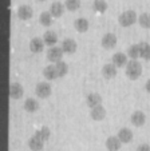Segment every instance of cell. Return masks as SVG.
<instances>
[{
  "instance_id": "cell-9",
  "label": "cell",
  "mask_w": 150,
  "mask_h": 151,
  "mask_svg": "<svg viewBox=\"0 0 150 151\" xmlns=\"http://www.w3.org/2000/svg\"><path fill=\"white\" fill-rule=\"evenodd\" d=\"M86 103L90 109H94V107H98V106L102 104V96L96 92H91L86 96Z\"/></svg>"
},
{
  "instance_id": "cell-18",
  "label": "cell",
  "mask_w": 150,
  "mask_h": 151,
  "mask_svg": "<svg viewBox=\"0 0 150 151\" xmlns=\"http://www.w3.org/2000/svg\"><path fill=\"white\" fill-rule=\"evenodd\" d=\"M74 27H75V29L79 34H85V32H87L90 23H88V20L85 19V17H79V19H77L74 22Z\"/></svg>"
},
{
  "instance_id": "cell-24",
  "label": "cell",
  "mask_w": 150,
  "mask_h": 151,
  "mask_svg": "<svg viewBox=\"0 0 150 151\" xmlns=\"http://www.w3.org/2000/svg\"><path fill=\"white\" fill-rule=\"evenodd\" d=\"M43 75H44V78L47 80H55L58 79V72L57 70H55V66H47L44 70H43Z\"/></svg>"
},
{
  "instance_id": "cell-16",
  "label": "cell",
  "mask_w": 150,
  "mask_h": 151,
  "mask_svg": "<svg viewBox=\"0 0 150 151\" xmlns=\"http://www.w3.org/2000/svg\"><path fill=\"white\" fill-rule=\"evenodd\" d=\"M90 116L93 118L94 120H103L106 118V110L102 104L98 106V107H94L90 111Z\"/></svg>"
},
{
  "instance_id": "cell-28",
  "label": "cell",
  "mask_w": 150,
  "mask_h": 151,
  "mask_svg": "<svg viewBox=\"0 0 150 151\" xmlns=\"http://www.w3.org/2000/svg\"><path fill=\"white\" fill-rule=\"evenodd\" d=\"M138 23L142 28H150V14H141L138 16Z\"/></svg>"
},
{
  "instance_id": "cell-27",
  "label": "cell",
  "mask_w": 150,
  "mask_h": 151,
  "mask_svg": "<svg viewBox=\"0 0 150 151\" xmlns=\"http://www.w3.org/2000/svg\"><path fill=\"white\" fill-rule=\"evenodd\" d=\"M93 8H94V11L103 14L107 9V3H106V0H94Z\"/></svg>"
},
{
  "instance_id": "cell-11",
  "label": "cell",
  "mask_w": 150,
  "mask_h": 151,
  "mask_svg": "<svg viewBox=\"0 0 150 151\" xmlns=\"http://www.w3.org/2000/svg\"><path fill=\"white\" fill-rule=\"evenodd\" d=\"M24 94V90L19 83H11L9 84V96L11 99H20Z\"/></svg>"
},
{
  "instance_id": "cell-31",
  "label": "cell",
  "mask_w": 150,
  "mask_h": 151,
  "mask_svg": "<svg viewBox=\"0 0 150 151\" xmlns=\"http://www.w3.org/2000/svg\"><path fill=\"white\" fill-rule=\"evenodd\" d=\"M137 151H150V146L147 143H142L137 147Z\"/></svg>"
},
{
  "instance_id": "cell-13",
  "label": "cell",
  "mask_w": 150,
  "mask_h": 151,
  "mask_svg": "<svg viewBox=\"0 0 150 151\" xmlns=\"http://www.w3.org/2000/svg\"><path fill=\"white\" fill-rule=\"evenodd\" d=\"M32 8L30 6H27V4H23V6H20L19 8H17V17L22 20H28L32 17Z\"/></svg>"
},
{
  "instance_id": "cell-15",
  "label": "cell",
  "mask_w": 150,
  "mask_h": 151,
  "mask_svg": "<svg viewBox=\"0 0 150 151\" xmlns=\"http://www.w3.org/2000/svg\"><path fill=\"white\" fill-rule=\"evenodd\" d=\"M66 7H64V3H60V1H54L50 7V12H51L52 17H60L64 12Z\"/></svg>"
},
{
  "instance_id": "cell-30",
  "label": "cell",
  "mask_w": 150,
  "mask_h": 151,
  "mask_svg": "<svg viewBox=\"0 0 150 151\" xmlns=\"http://www.w3.org/2000/svg\"><path fill=\"white\" fill-rule=\"evenodd\" d=\"M50 128L48 127H42L40 130H38V131H35V135L36 137H39L40 139L43 140V142H46V140H48V138H50Z\"/></svg>"
},
{
  "instance_id": "cell-32",
  "label": "cell",
  "mask_w": 150,
  "mask_h": 151,
  "mask_svg": "<svg viewBox=\"0 0 150 151\" xmlns=\"http://www.w3.org/2000/svg\"><path fill=\"white\" fill-rule=\"evenodd\" d=\"M145 88H146V91L150 94V79L146 82V84H145Z\"/></svg>"
},
{
  "instance_id": "cell-7",
  "label": "cell",
  "mask_w": 150,
  "mask_h": 151,
  "mask_svg": "<svg viewBox=\"0 0 150 151\" xmlns=\"http://www.w3.org/2000/svg\"><path fill=\"white\" fill-rule=\"evenodd\" d=\"M111 63H113L115 67L121 68V67H126L128 64V55L123 54V52H117V54L113 55V59H111Z\"/></svg>"
},
{
  "instance_id": "cell-33",
  "label": "cell",
  "mask_w": 150,
  "mask_h": 151,
  "mask_svg": "<svg viewBox=\"0 0 150 151\" xmlns=\"http://www.w3.org/2000/svg\"><path fill=\"white\" fill-rule=\"evenodd\" d=\"M38 1H46V0H38Z\"/></svg>"
},
{
  "instance_id": "cell-3",
  "label": "cell",
  "mask_w": 150,
  "mask_h": 151,
  "mask_svg": "<svg viewBox=\"0 0 150 151\" xmlns=\"http://www.w3.org/2000/svg\"><path fill=\"white\" fill-rule=\"evenodd\" d=\"M51 92H52L51 86L46 82L38 83L36 87H35V94H36V96L40 98V99H47V98L51 95Z\"/></svg>"
},
{
  "instance_id": "cell-10",
  "label": "cell",
  "mask_w": 150,
  "mask_h": 151,
  "mask_svg": "<svg viewBox=\"0 0 150 151\" xmlns=\"http://www.w3.org/2000/svg\"><path fill=\"white\" fill-rule=\"evenodd\" d=\"M30 50L34 54H39L44 50V40L43 37H34V39L30 42Z\"/></svg>"
},
{
  "instance_id": "cell-12",
  "label": "cell",
  "mask_w": 150,
  "mask_h": 151,
  "mask_svg": "<svg viewBox=\"0 0 150 151\" xmlns=\"http://www.w3.org/2000/svg\"><path fill=\"white\" fill-rule=\"evenodd\" d=\"M117 137H118V139L121 140V143H130L131 140H133V132H131L130 128L123 127L118 131Z\"/></svg>"
},
{
  "instance_id": "cell-2",
  "label": "cell",
  "mask_w": 150,
  "mask_h": 151,
  "mask_svg": "<svg viewBox=\"0 0 150 151\" xmlns=\"http://www.w3.org/2000/svg\"><path fill=\"white\" fill-rule=\"evenodd\" d=\"M137 20H138V17H137L136 11H133V9H128V11L122 12V14L119 15L118 23L121 24L122 27H130L136 23Z\"/></svg>"
},
{
  "instance_id": "cell-4",
  "label": "cell",
  "mask_w": 150,
  "mask_h": 151,
  "mask_svg": "<svg viewBox=\"0 0 150 151\" xmlns=\"http://www.w3.org/2000/svg\"><path fill=\"white\" fill-rule=\"evenodd\" d=\"M63 55H64V52H63L62 47L55 46V47H51V48L47 51V59L55 64V63H58V62H62Z\"/></svg>"
},
{
  "instance_id": "cell-19",
  "label": "cell",
  "mask_w": 150,
  "mask_h": 151,
  "mask_svg": "<svg viewBox=\"0 0 150 151\" xmlns=\"http://www.w3.org/2000/svg\"><path fill=\"white\" fill-rule=\"evenodd\" d=\"M106 148H107L109 151H118L119 148H121V140L118 139V137H109L107 139H106Z\"/></svg>"
},
{
  "instance_id": "cell-23",
  "label": "cell",
  "mask_w": 150,
  "mask_h": 151,
  "mask_svg": "<svg viewBox=\"0 0 150 151\" xmlns=\"http://www.w3.org/2000/svg\"><path fill=\"white\" fill-rule=\"evenodd\" d=\"M39 22L43 27H50L52 24V15L50 11H44L40 14L39 16Z\"/></svg>"
},
{
  "instance_id": "cell-22",
  "label": "cell",
  "mask_w": 150,
  "mask_h": 151,
  "mask_svg": "<svg viewBox=\"0 0 150 151\" xmlns=\"http://www.w3.org/2000/svg\"><path fill=\"white\" fill-rule=\"evenodd\" d=\"M126 55L130 58V60H137L138 58H141V48H139V44H133L128 48Z\"/></svg>"
},
{
  "instance_id": "cell-29",
  "label": "cell",
  "mask_w": 150,
  "mask_h": 151,
  "mask_svg": "<svg viewBox=\"0 0 150 151\" xmlns=\"http://www.w3.org/2000/svg\"><path fill=\"white\" fill-rule=\"evenodd\" d=\"M64 7L70 12L77 11L80 7V0H64Z\"/></svg>"
},
{
  "instance_id": "cell-1",
  "label": "cell",
  "mask_w": 150,
  "mask_h": 151,
  "mask_svg": "<svg viewBox=\"0 0 150 151\" xmlns=\"http://www.w3.org/2000/svg\"><path fill=\"white\" fill-rule=\"evenodd\" d=\"M142 75V64L138 60H130L126 64V76L130 80H137Z\"/></svg>"
},
{
  "instance_id": "cell-5",
  "label": "cell",
  "mask_w": 150,
  "mask_h": 151,
  "mask_svg": "<svg viewBox=\"0 0 150 151\" xmlns=\"http://www.w3.org/2000/svg\"><path fill=\"white\" fill-rule=\"evenodd\" d=\"M101 44H102V47L105 50H113L117 46V36L114 34H111V32H107V34L103 35Z\"/></svg>"
},
{
  "instance_id": "cell-26",
  "label": "cell",
  "mask_w": 150,
  "mask_h": 151,
  "mask_svg": "<svg viewBox=\"0 0 150 151\" xmlns=\"http://www.w3.org/2000/svg\"><path fill=\"white\" fill-rule=\"evenodd\" d=\"M139 48H141V58L145 60H150V44L149 43H138Z\"/></svg>"
},
{
  "instance_id": "cell-17",
  "label": "cell",
  "mask_w": 150,
  "mask_h": 151,
  "mask_svg": "<svg viewBox=\"0 0 150 151\" xmlns=\"http://www.w3.org/2000/svg\"><path fill=\"white\" fill-rule=\"evenodd\" d=\"M43 40H44L46 46H48L50 48H51V47L57 46L58 36H57V34H55L54 31H47V32H44V35H43Z\"/></svg>"
},
{
  "instance_id": "cell-21",
  "label": "cell",
  "mask_w": 150,
  "mask_h": 151,
  "mask_svg": "<svg viewBox=\"0 0 150 151\" xmlns=\"http://www.w3.org/2000/svg\"><path fill=\"white\" fill-rule=\"evenodd\" d=\"M23 107L28 112H36L38 110H39V103H38V100L34 99V98H28V99L24 100Z\"/></svg>"
},
{
  "instance_id": "cell-20",
  "label": "cell",
  "mask_w": 150,
  "mask_h": 151,
  "mask_svg": "<svg viewBox=\"0 0 150 151\" xmlns=\"http://www.w3.org/2000/svg\"><path fill=\"white\" fill-rule=\"evenodd\" d=\"M43 146H44V142L39 137H36L35 134L28 139V147L32 151H40L43 148Z\"/></svg>"
},
{
  "instance_id": "cell-25",
  "label": "cell",
  "mask_w": 150,
  "mask_h": 151,
  "mask_svg": "<svg viewBox=\"0 0 150 151\" xmlns=\"http://www.w3.org/2000/svg\"><path fill=\"white\" fill-rule=\"evenodd\" d=\"M55 66V70H57V72H58V76L59 78H63V76H66L67 75V72H68V66L64 62H58V63H55L54 64Z\"/></svg>"
},
{
  "instance_id": "cell-14",
  "label": "cell",
  "mask_w": 150,
  "mask_h": 151,
  "mask_svg": "<svg viewBox=\"0 0 150 151\" xmlns=\"http://www.w3.org/2000/svg\"><path fill=\"white\" fill-rule=\"evenodd\" d=\"M62 50L64 54H74V52L77 51V42L74 39H64L62 42Z\"/></svg>"
},
{
  "instance_id": "cell-6",
  "label": "cell",
  "mask_w": 150,
  "mask_h": 151,
  "mask_svg": "<svg viewBox=\"0 0 150 151\" xmlns=\"http://www.w3.org/2000/svg\"><path fill=\"white\" fill-rule=\"evenodd\" d=\"M130 122H131V124L136 126V127H141V126H143L145 122H146V115L142 111L137 110V111H134L133 114H131Z\"/></svg>"
},
{
  "instance_id": "cell-8",
  "label": "cell",
  "mask_w": 150,
  "mask_h": 151,
  "mask_svg": "<svg viewBox=\"0 0 150 151\" xmlns=\"http://www.w3.org/2000/svg\"><path fill=\"white\" fill-rule=\"evenodd\" d=\"M118 74V67H115L113 63H107L102 68V75L105 79H113Z\"/></svg>"
}]
</instances>
